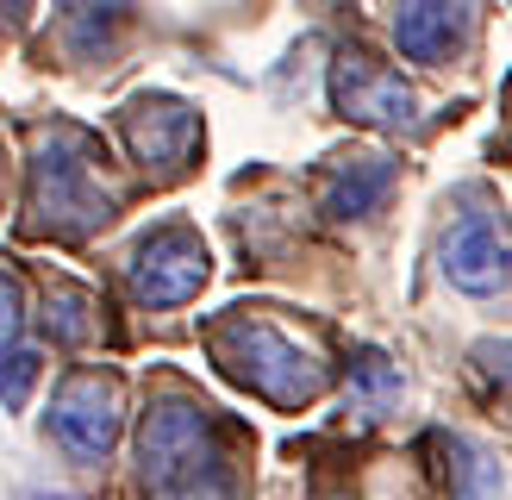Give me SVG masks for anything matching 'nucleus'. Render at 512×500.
I'll return each instance as SVG.
<instances>
[{
    "label": "nucleus",
    "mask_w": 512,
    "mask_h": 500,
    "mask_svg": "<svg viewBox=\"0 0 512 500\" xmlns=\"http://www.w3.org/2000/svg\"><path fill=\"white\" fill-rule=\"evenodd\" d=\"M138 482L150 500H244L232 425L188 394L150 400L138 419Z\"/></svg>",
    "instance_id": "f257e3e1"
},
{
    "label": "nucleus",
    "mask_w": 512,
    "mask_h": 500,
    "mask_svg": "<svg viewBox=\"0 0 512 500\" xmlns=\"http://www.w3.org/2000/svg\"><path fill=\"white\" fill-rule=\"evenodd\" d=\"M207 344H213V363L232 375L244 394L269 400L281 413L313 407L331 388V357L313 338L288 332V325L269 319V313H225V319L207 325Z\"/></svg>",
    "instance_id": "f03ea898"
},
{
    "label": "nucleus",
    "mask_w": 512,
    "mask_h": 500,
    "mask_svg": "<svg viewBox=\"0 0 512 500\" xmlns=\"http://www.w3.org/2000/svg\"><path fill=\"white\" fill-rule=\"evenodd\" d=\"M113 213H119V194H113L107 175L94 169L88 138L57 125V132L32 150V232L94 238Z\"/></svg>",
    "instance_id": "7ed1b4c3"
},
{
    "label": "nucleus",
    "mask_w": 512,
    "mask_h": 500,
    "mask_svg": "<svg viewBox=\"0 0 512 500\" xmlns=\"http://www.w3.org/2000/svg\"><path fill=\"white\" fill-rule=\"evenodd\" d=\"M213 257H207V238L194 232L188 219H163L132 244L125 257V288H132L138 307L150 313H169V307H188V300L207 288Z\"/></svg>",
    "instance_id": "20e7f679"
},
{
    "label": "nucleus",
    "mask_w": 512,
    "mask_h": 500,
    "mask_svg": "<svg viewBox=\"0 0 512 500\" xmlns=\"http://www.w3.org/2000/svg\"><path fill=\"white\" fill-rule=\"evenodd\" d=\"M125 425V388L107 369H75L57 382L50 400V438H57L75 463H107Z\"/></svg>",
    "instance_id": "39448f33"
},
{
    "label": "nucleus",
    "mask_w": 512,
    "mask_h": 500,
    "mask_svg": "<svg viewBox=\"0 0 512 500\" xmlns=\"http://www.w3.org/2000/svg\"><path fill=\"white\" fill-rule=\"evenodd\" d=\"M113 125H119L125 150H132L150 175H182V169L200 163L207 125H200V113L182 94H138V100H125L113 113Z\"/></svg>",
    "instance_id": "423d86ee"
},
{
    "label": "nucleus",
    "mask_w": 512,
    "mask_h": 500,
    "mask_svg": "<svg viewBox=\"0 0 512 500\" xmlns=\"http://www.w3.org/2000/svg\"><path fill=\"white\" fill-rule=\"evenodd\" d=\"M331 107L356 125H375V132H406V125L425 119L419 88L400 69L363 57V50H338L331 57Z\"/></svg>",
    "instance_id": "0eeeda50"
},
{
    "label": "nucleus",
    "mask_w": 512,
    "mask_h": 500,
    "mask_svg": "<svg viewBox=\"0 0 512 500\" xmlns=\"http://www.w3.org/2000/svg\"><path fill=\"white\" fill-rule=\"evenodd\" d=\"M475 38V0H400L394 13V50L406 63H450Z\"/></svg>",
    "instance_id": "6e6552de"
},
{
    "label": "nucleus",
    "mask_w": 512,
    "mask_h": 500,
    "mask_svg": "<svg viewBox=\"0 0 512 500\" xmlns=\"http://www.w3.org/2000/svg\"><path fill=\"white\" fill-rule=\"evenodd\" d=\"M444 275L475 300L500 294L506 288V225L494 213H463L444 232Z\"/></svg>",
    "instance_id": "1a4fd4ad"
},
{
    "label": "nucleus",
    "mask_w": 512,
    "mask_h": 500,
    "mask_svg": "<svg viewBox=\"0 0 512 500\" xmlns=\"http://www.w3.org/2000/svg\"><path fill=\"white\" fill-rule=\"evenodd\" d=\"M394 175H400V157H394V150H356V157H344L338 169L325 175L319 200H325L331 219H369L381 200H388Z\"/></svg>",
    "instance_id": "9d476101"
},
{
    "label": "nucleus",
    "mask_w": 512,
    "mask_h": 500,
    "mask_svg": "<svg viewBox=\"0 0 512 500\" xmlns=\"http://www.w3.org/2000/svg\"><path fill=\"white\" fill-rule=\"evenodd\" d=\"M132 13H138V0H57V25L75 57H107L119 32L132 25Z\"/></svg>",
    "instance_id": "9b49d317"
},
{
    "label": "nucleus",
    "mask_w": 512,
    "mask_h": 500,
    "mask_svg": "<svg viewBox=\"0 0 512 500\" xmlns=\"http://www.w3.org/2000/svg\"><path fill=\"white\" fill-rule=\"evenodd\" d=\"M38 319H44L50 344H69V350H75V344L94 338V294H88L82 282H50Z\"/></svg>",
    "instance_id": "f8f14e48"
},
{
    "label": "nucleus",
    "mask_w": 512,
    "mask_h": 500,
    "mask_svg": "<svg viewBox=\"0 0 512 500\" xmlns=\"http://www.w3.org/2000/svg\"><path fill=\"white\" fill-rule=\"evenodd\" d=\"M400 394H406V375L394 357H381V350H363V357L350 363V400L363 413H394L400 407Z\"/></svg>",
    "instance_id": "ddd939ff"
},
{
    "label": "nucleus",
    "mask_w": 512,
    "mask_h": 500,
    "mask_svg": "<svg viewBox=\"0 0 512 500\" xmlns=\"http://www.w3.org/2000/svg\"><path fill=\"white\" fill-rule=\"evenodd\" d=\"M450 463H456V500H500V488H506V469L488 457V450H475V444H463V438H450Z\"/></svg>",
    "instance_id": "4468645a"
},
{
    "label": "nucleus",
    "mask_w": 512,
    "mask_h": 500,
    "mask_svg": "<svg viewBox=\"0 0 512 500\" xmlns=\"http://www.w3.org/2000/svg\"><path fill=\"white\" fill-rule=\"evenodd\" d=\"M32 382H38V350L25 338H0V407L19 413L32 400Z\"/></svg>",
    "instance_id": "2eb2a0df"
},
{
    "label": "nucleus",
    "mask_w": 512,
    "mask_h": 500,
    "mask_svg": "<svg viewBox=\"0 0 512 500\" xmlns=\"http://www.w3.org/2000/svg\"><path fill=\"white\" fill-rule=\"evenodd\" d=\"M19 319H25V288L13 269H0V338H19Z\"/></svg>",
    "instance_id": "dca6fc26"
},
{
    "label": "nucleus",
    "mask_w": 512,
    "mask_h": 500,
    "mask_svg": "<svg viewBox=\"0 0 512 500\" xmlns=\"http://www.w3.org/2000/svg\"><path fill=\"white\" fill-rule=\"evenodd\" d=\"M25 7H32V0H0V25H7V32H13V25L25 19Z\"/></svg>",
    "instance_id": "f3484780"
},
{
    "label": "nucleus",
    "mask_w": 512,
    "mask_h": 500,
    "mask_svg": "<svg viewBox=\"0 0 512 500\" xmlns=\"http://www.w3.org/2000/svg\"><path fill=\"white\" fill-rule=\"evenodd\" d=\"M0 182H7V157H0Z\"/></svg>",
    "instance_id": "a211bd4d"
},
{
    "label": "nucleus",
    "mask_w": 512,
    "mask_h": 500,
    "mask_svg": "<svg viewBox=\"0 0 512 500\" xmlns=\"http://www.w3.org/2000/svg\"><path fill=\"white\" fill-rule=\"evenodd\" d=\"M50 500H69V494H50Z\"/></svg>",
    "instance_id": "6ab92c4d"
}]
</instances>
